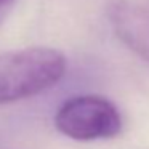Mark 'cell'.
Wrapping results in <instances>:
<instances>
[{
	"instance_id": "cell-1",
	"label": "cell",
	"mask_w": 149,
	"mask_h": 149,
	"mask_svg": "<svg viewBox=\"0 0 149 149\" xmlns=\"http://www.w3.org/2000/svg\"><path fill=\"white\" fill-rule=\"evenodd\" d=\"M66 72V58L53 48L0 53V104L36 96L52 88Z\"/></svg>"
},
{
	"instance_id": "cell-2",
	"label": "cell",
	"mask_w": 149,
	"mask_h": 149,
	"mask_svg": "<svg viewBox=\"0 0 149 149\" xmlns=\"http://www.w3.org/2000/svg\"><path fill=\"white\" fill-rule=\"evenodd\" d=\"M63 135L77 141L114 138L122 130V117L109 100L98 95H79L64 101L55 116Z\"/></svg>"
},
{
	"instance_id": "cell-3",
	"label": "cell",
	"mask_w": 149,
	"mask_h": 149,
	"mask_svg": "<svg viewBox=\"0 0 149 149\" xmlns=\"http://www.w3.org/2000/svg\"><path fill=\"white\" fill-rule=\"evenodd\" d=\"M107 18L120 42L149 63V5L138 0H112Z\"/></svg>"
},
{
	"instance_id": "cell-4",
	"label": "cell",
	"mask_w": 149,
	"mask_h": 149,
	"mask_svg": "<svg viewBox=\"0 0 149 149\" xmlns=\"http://www.w3.org/2000/svg\"><path fill=\"white\" fill-rule=\"evenodd\" d=\"M8 2H10V0H0V10H2V8H3Z\"/></svg>"
}]
</instances>
